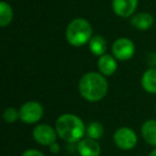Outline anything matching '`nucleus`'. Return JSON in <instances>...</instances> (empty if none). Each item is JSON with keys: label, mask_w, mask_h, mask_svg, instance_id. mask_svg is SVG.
I'll return each mask as SVG.
<instances>
[{"label": "nucleus", "mask_w": 156, "mask_h": 156, "mask_svg": "<svg viewBox=\"0 0 156 156\" xmlns=\"http://www.w3.org/2000/svg\"><path fill=\"white\" fill-rule=\"evenodd\" d=\"M93 37V28L89 20L83 17L73 20L65 29V40L71 46L81 47L90 42Z\"/></svg>", "instance_id": "3"}, {"label": "nucleus", "mask_w": 156, "mask_h": 156, "mask_svg": "<svg viewBox=\"0 0 156 156\" xmlns=\"http://www.w3.org/2000/svg\"><path fill=\"white\" fill-rule=\"evenodd\" d=\"M139 0H112L111 7L117 16L121 18L132 17L136 12Z\"/></svg>", "instance_id": "8"}, {"label": "nucleus", "mask_w": 156, "mask_h": 156, "mask_svg": "<svg viewBox=\"0 0 156 156\" xmlns=\"http://www.w3.org/2000/svg\"><path fill=\"white\" fill-rule=\"evenodd\" d=\"M145 60L149 67H156V52H149Z\"/></svg>", "instance_id": "19"}, {"label": "nucleus", "mask_w": 156, "mask_h": 156, "mask_svg": "<svg viewBox=\"0 0 156 156\" xmlns=\"http://www.w3.org/2000/svg\"><path fill=\"white\" fill-rule=\"evenodd\" d=\"M48 149H49V152L51 154H58L59 152H60L61 147H60V144L56 141V142L51 143V144L48 147Z\"/></svg>", "instance_id": "20"}, {"label": "nucleus", "mask_w": 156, "mask_h": 156, "mask_svg": "<svg viewBox=\"0 0 156 156\" xmlns=\"http://www.w3.org/2000/svg\"><path fill=\"white\" fill-rule=\"evenodd\" d=\"M109 83L106 76L100 72H87L78 83V91L81 98L90 103L101 102L108 93Z\"/></svg>", "instance_id": "1"}, {"label": "nucleus", "mask_w": 156, "mask_h": 156, "mask_svg": "<svg viewBox=\"0 0 156 156\" xmlns=\"http://www.w3.org/2000/svg\"><path fill=\"white\" fill-rule=\"evenodd\" d=\"M98 69L106 77L112 76L118 69V60L113 57V55H103L98 59Z\"/></svg>", "instance_id": "10"}, {"label": "nucleus", "mask_w": 156, "mask_h": 156, "mask_svg": "<svg viewBox=\"0 0 156 156\" xmlns=\"http://www.w3.org/2000/svg\"><path fill=\"white\" fill-rule=\"evenodd\" d=\"M130 25L137 30H149L154 25V17L152 14L147 12H140V13L134 14L130 17Z\"/></svg>", "instance_id": "11"}, {"label": "nucleus", "mask_w": 156, "mask_h": 156, "mask_svg": "<svg viewBox=\"0 0 156 156\" xmlns=\"http://www.w3.org/2000/svg\"><path fill=\"white\" fill-rule=\"evenodd\" d=\"M22 156H45V154L37 149H28L23 152Z\"/></svg>", "instance_id": "18"}, {"label": "nucleus", "mask_w": 156, "mask_h": 156, "mask_svg": "<svg viewBox=\"0 0 156 156\" xmlns=\"http://www.w3.org/2000/svg\"><path fill=\"white\" fill-rule=\"evenodd\" d=\"M105 132V128L103 124L98 121H92L86 127V137L98 140L103 137Z\"/></svg>", "instance_id": "16"}, {"label": "nucleus", "mask_w": 156, "mask_h": 156, "mask_svg": "<svg viewBox=\"0 0 156 156\" xmlns=\"http://www.w3.org/2000/svg\"><path fill=\"white\" fill-rule=\"evenodd\" d=\"M44 107L40 102L28 101L20 107V120L25 124L33 125L43 119Z\"/></svg>", "instance_id": "4"}, {"label": "nucleus", "mask_w": 156, "mask_h": 156, "mask_svg": "<svg viewBox=\"0 0 156 156\" xmlns=\"http://www.w3.org/2000/svg\"><path fill=\"white\" fill-rule=\"evenodd\" d=\"M2 118L7 123H15L17 120H20V109H16L14 107H7L3 110Z\"/></svg>", "instance_id": "17"}, {"label": "nucleus", "mask_w": 156, "mask_h": 156, "mask_svg": "<svg viewBox=\"0 0 156 156\" xmlns=\"http://www.w3.org/2000/svg\"><path fill=\"white\" fill-rule=\"evenodd\" d=\"M149 156H156V147H154V149L152 150L151 152H150Z\"/></svg>", "instance_id": "21"}, {"label": "nucleus", "mask_w": 156, "mask_h": 156, "mask_svg": "<svg viewBox=\"0 0 156 156\" xmlns=\"http://www.w3.org/2000/svg\"><path fill=\"white\" fill-rule=\"evenodd\" d=\"M76 151L80 156H100L102 153V147L98 140L83 137L77 142Z\"/></svg>", "instance_id": "9"}, {"label": "nucleus", "mask_w": 156, "mask_h": 156, "mask_svg": "<svg viewBox=\"0 0 156 156\" xmlns=\"http://www.w3.org/2000/svg\"><path fill=\"white\" fill-rule=\"evenodd\" d=\"M32 138L37 143L44 147H49L51 143L56 142L58 134L55 127L49 124L40 123L34 126L32 130Z\"/></svg>", "instance_id": "7"}, {"label": "nucleus", "mask_w": 156, "mask_h": 156, "mask_svg": "<svg viewBox=\"0 0 156 156\" xmlns=\"http://www.w3.org/2000/svg\"><path fill=\"white\" fill-rule=\"evenodd\" d=\"M141 87L150 94H156V67H149L141 76Z\"/></svg>", "instance_id": "13"}, {"label": "nucleus", "mask_w": 156, "mask_h": 156, "mask_svg": "<svg viewBox=\"0 0 156 156\" xmlns=\"http://www.w3.org/2000/svg\"><path fill=\"white\" fill-rule=\"evenodd\" d=\"M155 111H156V107H155Z\"/></svg>", "instance_id": "22"}, {"label": "nucleus", "mask_w": 156, "mask_h": 156, "mask_svg": "<svg viewBox=\"0 0 156 156\" xmlns=\"http://www.w3.org/2000/svg\"><path fill=\"white\" fill-rule=\"evenodd\" d=\"M113 142L122 151H130L138 143V137L133 128L123 126L113 133Z\"/></svg>", "instance_id": "5"}, {"label": "nucleus", "mask_w": 156, "mask_h": 156, "mask_svg": "<svg viewBox=\"0 0 156 156\" xmlns=\"http://www.w3.org/2000/svg\"><path fill=\"white\" fill-rule=\"evenodd\" d=\"M89 50L91 51L92 55L96 57H101L106 54L107 50V41L103 35L94 34L91 37L89 43Z\"/></svg>", "instance_id": "14"}, {"label": "nucleus", "mask_w": 156, "mask_h": 156, "mask_svg": "<svg viewBox=\"0 0 156 156\" xmlns=\"http://www.w3.org/2000/svg\"><path fill=\"white\" fill-rule=\"evenodd\" d=\"M141 136L147 144L156 147V120L150 119L143 122L141 126Z\"/></svg>", "instance_id": "12"}, {"label": "nucleus", "mask_w": 156, "mask_h": 156, "mask_svg": "<svg viewBox=\"0 0 156 156\" xmlns=\"http://www.w3.org/2000/svg\"><path fill=\"white\" fill-rule=\"evenodd\" d=\"M111 52L117 60L127 61L134 57L136 52V46L134 42L128 37H119L113 42L111 46Z\"/></svg>", "instance_id": "6"}, {"label": "nucleus", "mask_w": 156, "mask_h": 156, "mask_svg": "<svg viewBox=\"0 0 156 156\" xmlns=\"http://www.w3.org/2000/svg\"><path fill=\"white\" fill-rule=\"evenodd\" d=\"M14 17V12L12 7L5 1L0 2V26L5 28L12 23Z\"/></svg>", "instance_id": "15"}, {"label": "nucleus", "mask_w": 156, "mask_h": 156, "mask_svg": "<svg viewBox=\"0 0 156 156\" xmlns=\"http://www.w3.org/2000/svg\"><path fill=\"white\" fill-rule=\"evenodd\" d=\"M86 127L83 120L74 113H63L55 124L58 137L67 143H77L86 137Z\"/></svg>", "instance_id": "2"}]
</instances>
